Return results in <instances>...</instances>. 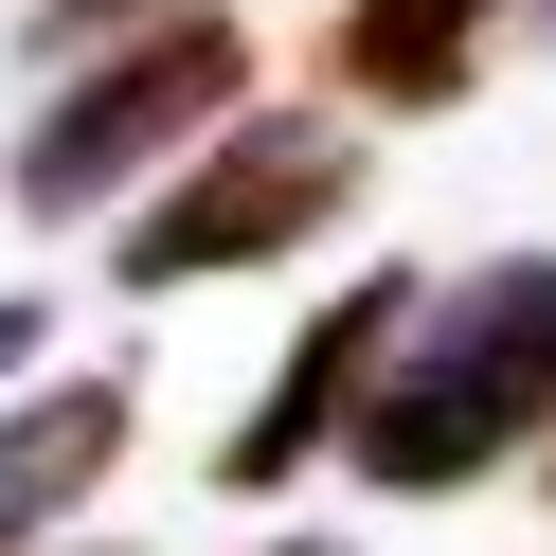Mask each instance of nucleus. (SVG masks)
Here are the masks:
<instances>
[{
	"label": "nucleus",
	"mask_w": 556,
	"mask_h": 556,
	"mask_svg": "<svg viewBox=\"0 0 556 556\" xmlns=\"http://www.w3.org/2000/svg\"><path fill=\"white\" fill-rule=\"evenodd\" d=\"M520 448H556V252L448 269V288L413 305V341L377 359L341 467H359L377 503H448V484L520 467Z\"/></svg>",
	"instance_id": "1"
},
{
	"label": "nucleus",
	"mask_w": 556,
	"mask_h": 556,
	"mask_svg": "<svg viewBox=\"0 0 556 556\" xmlns=\"http://www.w3.org/2000/svg\"><path fill=\"white\" fill-rule=\"evenodd\" d=\"M252 109V37L233 18H162V37H126V54H90L73 90H54L37 126H18V216H109L126 180H162V162H198L216 126Z\"/></svg>",
	"instance_id": "2"
},
{
	"label": "nucleus",
	"mask_w": 556,
	"mask_h": 556,
	"mask_svg": "<svg viewBox=\"0 0 556 556\" xmlns=\"http://www.w3.org/2000/svg\"><path fill=\"white\" fill-rule=\"evenodd\" d=\"M341 198H359V144H341L324 109H233L216 144L109 233V269L126 288H216V269H269V252H305V233H341Z\"/></svg>",
	"instance_id": "3"
},
{
	"label": "nucleus",
	"mask_w": 556,
	"mask_h": 556,
	"mask_svg": "<svg viewBox=\"0 0 556 556\" xmlns=\"http://www.w3.org/2000/svg\"><path fill=\"white\" fill-rule=\"evenodd\" d=\"M413 305H431L413 269H359V288H341L324 324H305L288 359H269V395L233 413V448H216V484H233V503H269V484H305V467H324L341 431H359V395H377V359L413 341Z\"/></svg>",
	"instance_id": "4"
},
{
	"label": "nucleus",
	"mask_w": 556,
	"mask_h": 556,
	"mask_svg": "<svg viewBox=\"0 0 556 556\" xmlns=\"http://www.w3.org/2000/svg\"><path fill=\"white\" fill-rule=\"evenodd\" d=\"M109 467H126V377H37V395H0V556H37Z\"/></svg>",
	"instance_id": "5"
},
{
	"label": "nucleus",
	"mask_w": 556,
	"mask_h": 556,
	"mask_svg": "<svg viewBox=\"0 0 556 556\" xmlns=\"http://www.w3.org/2000/svg\"><path fill=\"white\" fill-rule=\"evenodd\" d=\"M484 18H503V0H341L324 73L359 90V109H448V90L484 73Z\"/></svg>",
	"instance_id": "6"
},
{
	"label": "nucleus",
	"mask_w": 556,
	"mask_h": 556,
	"mask_svg": "<svg viewBox=\"0 0 556 556\" xmlns=\"http://www.w3.org/2000/svg\"><path fill=\"white\" fill-rule=\"evenodd\" d=\"M162 18H216V0H37V54H54V73H90V54L162 37Z\"/></svg>",
	"instance_id": "7"
},
{
	"label": "nucleus",
	"mask_w": 556,
	"mask_h": 556,
	"mask_svg": "<svg viewBox=\"0 0 556 556\" xmlns=\"http://www.w3.org/2000/svg\"><path fill=\"white\" fill-rule=\"evenodd\" d=\"M37 341H54V324H37V305H18V288H0V377H18V359H37Z\"/></svg>",
	"instance_id": "8"
},
{
	"label": "nucleus",
	"mask_w": 556,
	"mask_h": 556,
	"mask_svg": "<svg viewBox=\"0 0 556 556\" xmlns=\"http://www.w3.org/2000/svg\"><path fill=\"white\" fill-rule=\"evenodd\" d=\"M269 556H341V539H269Z\"/></svg>",
	"instance_id": "9"
},
{
	"label": "nucleus",
	"mask_w": 556,
	"mask_h": 556,
	"mask_svg": "<svg viewBox=\"0 0 556 556\" xmlns=\"http://www.w3.org/2000/svg\"><path fill=\"white\" fill-rule=\"evenodd\" d=\"M539 37H556V0H539Z\"/></svg>",
	"instance_id": "10"
},
{
	"label": "nucleus",
	"mask_w": 556,
	"mask_h": 556,
	"mask_svg": "<svg viewBox=\"0 0 556 556\" xmlns=\"http://www.w3.org/2000/svg\"><path fill=\"white\" fill-rule=\"evenodd\" d=\"M539 467H556V448H539Z\"/></svg>",
	"instance_id": "11"
}]
</instances>
